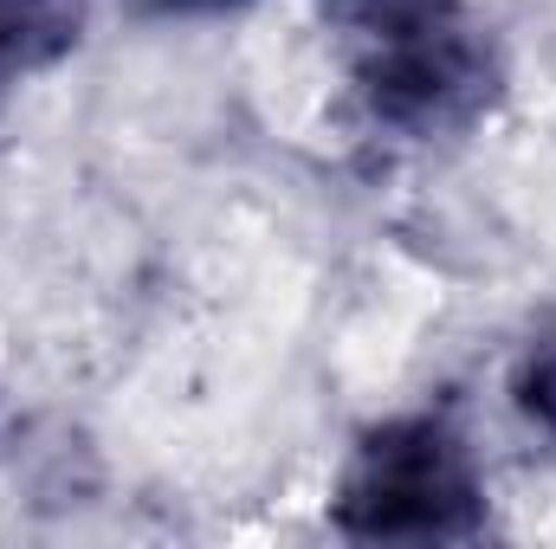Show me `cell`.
<instances>
[{"instance_id":"cell-1","label":"cell","mask_w":556,"mask_h":549,"mask_svg":"<svg viewBox=\"0 0 556 549\" xmlns=\"http://www.w3.org/2000/svg\"><path fill=\"white\" fill-rule=\"evenodd\" d=\"M343 544H472L492 531V472L472 426L446 401L369 420L324 505Z\"/></svg>"},{"instance_id":"cell-5","label":"cell","mask_w":556,"mask_h":549,"mask_svg":"<svg viewBox=\"0 0 556 549\" xmlns=\"http://www.w3.org/2000/svg\"><path fill=\"white\" fill-rule=\"evenodd\" d=\"M317 7V20L343 39V52L350 46H363V39H382V33H395V26H415L427 13H440V7H453V0H311Z\"/></svg>"},{"instance_id":"cell-2","label":"cell","mask_w":556,"mask_h":549,"mask_svg":"<svg viewBox=\"0 0 556 549\" xmlns=\"http://www.w3.org/2000/svg\"><path fill=\"white\" fill-rule=\"evenodd\" d=\"M350 98L389 142H459L505 104V52L466 0L350 46Z\"/></svg>"},{"instance_id":"cell-6","label":"cell","mask_w":556,"mask_h":549,"mask_svg":"<svg viewBox=\"0 0 556 549\" xmlns=\"http://www.w3.org/2000/svg\"><path fill=\"white\" fill-rule=\"evenodd\" d=\"M149 20H220V13H240L253 0H137Z\"/></svg>"},{"instance_id":"cell-3","label":"cell","mask_w":556,"mask_h":549,"mask_svg":"<svg viewBox=\"0 0 556 549\" xmlns=\"http://www.w3.org/2000/svg\"><path fill=\"white\" fill-rule=\"evenodd\" d=\"M91 26V0H0V91L59 72Z\"/></svg>"},{"instance_id":"cell-4","label":"cell","mask_w":556,"mask_h":549,"mask_svg":"<svg viewBox=\"0 0 556 549\" xmlns=\"http://www.w3.org/2000/svg\"><path fill=\"white\" fill-rule=\"evenodd\" d=\"M505 401L518 413V426L531 439L556 446V310L511 349V369H505Z\"/></svg>"}]
</instances>
